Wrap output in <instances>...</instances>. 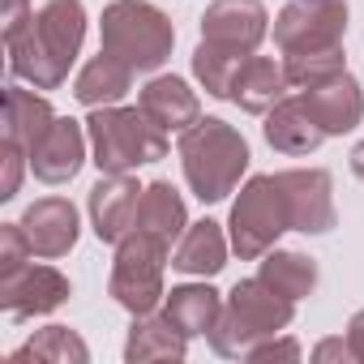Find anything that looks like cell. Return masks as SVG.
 I'll return each instance as SVG.
<instances>
[{
	"label": "cell",
	"mask_w": 364,
	"mask_h": 364,
	"mask_svg": "<svg viewBox=\"0 0 364 364\" xmlns=\"http://www.w3.org/2000/svg\"><path fill=\"white\" fill-rule=\"evenodd\" d=\"M296 95L304 99L313 120L326 129V137H343V133H351L364 120V90H360V82L347 69L326 77V82H317V86H309V90H296Z\"/></svg>",
	"instance_id": "9a60e30c"
},
{
	"label": "cell",
	"mask_w": 364,
	"mask_h": 364,
	"mask_svg": "<svg viewBox=\"0 0 364 364\" xmlns=\"http://www.w3.org/2000/svg\"><path fill=\"white\" fill-rule=\"evenodd\" d=\"M86 133H90V163L99 167V176H133L146 163L167 159L171 150V133H163L141 107H90L86 116Z\"/></svg>",
	"instance_id": "277c9868"
},
{
	"label": "cell",
	"mask_w": 364,
	"mask_h": 364,
	"mask_svg": "<svg viewBox=\"0 0 364 364\" xmlns=\"http://www.w3.org/2000/svg\"><path fill=\"white\" fill-rule=\"evenodd\" d=\"M180 171L185 185L193 189L198 202H223L228 193H236L240 176L249 171V141L236 124L219 120V116H202L189 133H180Z\"/></svg>",
	"instance_id": "7a4b0ae2"
},
{
	"label": "cell",
	"mask_w": 364,
	"mask_h": 364,
	"mask_svg": "<svg viewBox=\"0 0 364 364\" xmlns=\"http://www.w3.org/2000/svg\"><path fill=\"white\" fill-rule=\"evenodd\" d=\"M189 228V210H185V198L176 193L171 180H154V185L141 189V206H137V232L163 240L167 249L185 236Z\"/></svg>",
	"instance_id": "7402d4cb"
},
{
	"label": "cell",
	"mask_w": 364,
	"mask_h": 364,
	"mask_svg": "<svg viewBox=\"0 0 364 364\" xmlns=\"http://www.w3.org/2000/svg\"><path fill=\"white\" fill-rule=\"evenodd\" d=\"M86 39V5L82 0H48L35 9L31 26L5 43L9 48V73L35 90L65 86L77 52Z\"/></svg>",
	"instance_id": "6da1fadb"
},
{
	"label": "cell",
	"mask_w": 364,
	"mask_h": 364,
	"mask_svg": "<svg viewBox=\"0 0 364 364\" xmlns=\"http://www.w3.org/2000/svg\"><path fill=\"white\" fill-rule=\"evenodd\" d=\"M176 26L150 0H107L99 18V52L116 56L133 73H159L171 60Z\"/></svg>",
	"instance_id": "5b68a950"
},
{
	"label": "cell",
	"mask_w": 364,
	"mask_h": 364,
	"mask_svg": "<svg viewBox=\"0 0 364 364\" xmlns=\"http://www.w3.org/2000/svg\"><path fill=\"white\" fill-rule=\"evenodd\" d=\"M262 133H266L270 150H279V154H291V159H300V154H313V150L326 141V129L313 120V112L304 107V99H300V95H287V99H279V103L266 112V124H262Z\"/></svg>",
	"instance_id": "e0dca14e"
},
{
	"label": "cell",
	"mask_w": 364,
	"mask_h": 364,
	"mask_svg": "<svg viewBox=\"0 0 364 364\" xmlns=\"http://www.w3.org/2000/svg\"><path fill=\"white\" fill-rule=\"evenodd\" d=\"M167 262H171V249L163 240H154V236H146V232L133 228L116 245V262H112V274H107L112 300L124 313H133V317L154 313L163 304V296H167V287H163Z\"/></svg>",
	"instance_id": "8992f818"
},
{
	"label": "cell",
	"mask_w": 364,
	"mask_h": 364,
	"mask_svg": "<svg viewBox=\"0 0 364 364\" xmlns=\"http://www.w3.org/2000/svg\"><path fill=\"white\" fill-rule=\"evenodd\" d=\"M56 124V107L35 95V86H5V141L22 146L26 154L43 141V133Z\"/></svg>",
	"instance_id": "44dd1931"
},
{
	"label": "cell",
	"mask_w": 364,
	"mask_h": 364,
	"mask_svg": "<svg viewBox=\"0 0 364 364\" xmlns=\"http://www.w3.org/2000/svg\"><path fill=\"white\" fill-rule=\"evenodd\" d=\"M274 180L287 202L291 232H304V236L334 232L338 210H334V180L326 167H287V171H274Z\"/></svg>",
	"instance_id": "9c48e42d"
},
{
	"label": "cell",
	"mask_w": 364,
	"mask_h": 364,
	"mask_svg": "<svg viewBox=\"0 0 364 364\" xmlns=\"http://www.w3.org/2000/svg\"><path fill=\"white\" fill-rule=\"evenodd\" d=\"M31 257H35V249H31L22 223H0V283L22 274L31 266Z\"/></svg>",
	"instance_id": "f1b7e54d"
},
{
	"label": "cell",
	"mask_w": 364,
	"mask_h": 364,
	"mask_svg": "<svg viewBox=\"0 0 364 364\" xmlns=\"http://www.w3.org/2000/svg\"><path fill=\"white\" fill-rule=\"evenodd\" d=\"M35 18V5L31 0H5V43H14Z\"/></svg>",
	"instance_id": "1f68e13d"
},
{
	"label": "cell",
	"mask_w": 364,
	"mask_h": 364,
	"mask_svg": "<svg viewBox=\"0 0 364 364\" xmlns=\"http://www.w3.org/2000/svg\"><path fill=\"white\" fill-rule=\"evenodd\" d=\"M291 86H287V73H283V60L274 56H249L245 69L236 73V86H232V103L249 116H266L279 99H287Z\"/></svg>",
	"instance_id": "d6986e66"
},
{
	"label": "cell",
	"mask_w": 364,
	"mask_h": 364,
	"mask_svg": "<svg viewBox=\"0 0 364 364\" xmlns=\"http://www.w3.org/2000/svg\"><path fill=\"white\" fill-rule=\"evenodd\" d=\"M185 355H189V338L167 321V313H141V317H133L129 338H124V360L129 364L185 360Z\"/></svg>",
	"instance_id": "603a6c76"
},
{
	"label": "cell",
	"mask_w": 364,
	"mask_h": 364,
	"mask_svg": "<svg viewBox=\"0 0 364 364\" xmlns=\"http://www.w3.org/2000/svg\"><path fill=\"white\" fill-rule=\"evenodd\" d=\"M163 313L185 338H198V334L215 330V321L223 313V296L210 283H180L163 296Z\"/></svg>",
	"instance_id": "ffe728a7"
},
{
	"label": "cell",
	"mask_w": 364,
	"mask_h": 364,
	"mask_svg": "<svg viewBox=\"0 0 364 364\" xmlns=\"http://www.w3.org/2000/svg\"><path fill=\"white\" fill-rule=\"evenodd\" d=\"M228 249H232V236H223V223L202 219V223H189L185 236L176 240L171 266L180 274H193V279H215L228 266Z\"/></svg>",
	"instance_id": "ac0fdd59"
},
{
	"label": "cell",
	"mask_w": 364,
	"mask_h": 364,
	"mask_svg": "<svg viewBox=\"0 0 364 364\" xmlns=\"http://www.w3.org/2000/svg\"><path fill=\"white\" fill-rule=\"evenodd\" d=\"M257 274L287 300H304L317 291V262L309 253H296V249H270L266 257H257Z\"/></svg>",
	"instance_id": "d4e9b609"
},
{
	"label": "cell",
	"mask_w": 364,
	"mask_h": 364,
	"mask_svg": "<svg viewBox=\"0 0 364 364\" xmlns=\"http://www.w3.org/2000/svg\"><path fill=\"white\" fill-rule=\"evenodd\" d=\"M86 150H90L86 124L73 120V116H56V124L31 150V171H35V180H43V185H69L86 163Z\"/></svg>",
	"instance_id": "8fae6325"
},
{
	"label": "cell",
	"mask_w": 364,
	"mask_h": 364,
	"mask_svg": "<svg viewBox=\"0 0 364 364\" xmlns=\"http://www.w3.org/2000/svg\"><path fill=\"white\" fill-rule=\"evenodd\" d=\"M347 69V52L343 48H326V52H300V56H283V73L291 90H309L334 73Z\"/></svg>",
	"instance_id": "83f0119b"
},
{
	"label": "cell",
	"mask_w": 364,
	"mask_h": 364,
	"mask_svg": "<svg viewBox=\"0 0 364 364\" xmlns=\"http://www.w3.org/2000/svg\"><path fill=\"white\" fill-rule=\"evenodd\" d=\"M347 163H351V176H355V180H364V141H355V146H351V159H347Z\"/></svg>",
	"instance_id": "e575fe53"
},
{
	"label": "cell",
	"mask_w": 364,
	"mask_h": 364,
	"mask_svg": "<svg viewBox=\"0 0 364 364\" xmlns=\"http://www.w3.org/2000/svg\"><path fill=\"white\" fill-rule=\"evenodd\" d=\"M313 360H317V364H326V360L351 364V360H355V351H351V343H347V338H321V343L313 347Z\"/></svg>",
	"instance_id": "d6a6232c"
},
{
	"label": "cell",
	"mask_w": 364,
	"mask_h": 364,
	"mask_svg": "<svg viewBox=\"0 0 364 364\" xmlns=\"http://www.w3.org/2000/svg\"><path fill=\"white\" fill-rule=\"evenodd\" d=\"M228 232H232V253L240 262L266 257L279 245V236L291 232L287 202H283V189H279L274 176H249L240 185V198L232 202Z\"/></svg>",
	"instance_id": "52a82bcc"
},
{
	"label": "cell",
	"mask_w": 364,
	"mask_h": 364,
	"mask_svg": "<svg viewBox=\"0 0 364 364\" xmlns=\"http://www.w3.org/2000/svg\"><path fill=\"white\" fill-rule=\"evenodd\" d=\"M245 360H253V364H270V360H300V343L296 338H279V334H270L266 343H257Z\"/></svg>",
	"instance_id": "4dcf8cb0"
},
{
	"label": "cell",
	"mask_w": 364,
	"mask_h": 364,
	"mask_svg": "<svg viewBox=\"0 0 364 364\" xmlns=\"http://www.w3.org/2000/svg\"><path fill=\"white\" fill-rule=\"evenodd\" d=\"M137 206H141V185L133 176H99L90 189V228L103 245H120L137 228Z\"/></svg>",
	"instance_id": "4fadbf2b"
},
{
	"label": "cell",
	"mask_w": 364,
	"mask_h": 364,
	"mask_svg": "<svg viewBox=\"0 0 364 364\" xmlns=\"http://www.w3.org/2000/svg\"><path fill=\"white\" fill-rule=\"evenodd\" d=\"M129 90H133V69L120 65V60L107 56V52H99L95 60H86L82 73L73 77V99H77L82 107H112V103H120Z\"/></svg>",
	"instance_id": "cb8c5ba5"
},
{
	"label": "cell",
	"mask_w": 364,
	"mask_h": 364,
	"mask_svg": "<svg viewBox=\"0 0 364 364\" xmlns=\"http://www.w3.org/2000/svg\"><path fill=\"white\" fill-rule=\"evenodd\" d=\"M18 223H22V232H26L35 257H43V262L65 257V253L77 245V232H82L77 206H73L69 198H39V202L26 206V215H22Z\"/></svg>",
	"instance_id": "5bb4252c"
},
{
	"label": "cell",
	"mask_w": 364,
	"mask_h": 364,
	"mask_svg": "<svg viewBox=\"0 0 364 364\" xmlns=\"http://www.w3.org/2000/svg\"><path fill=\"white\" fill-rule=\"evenodd\" d=\"M245 60L249 56H240V52H228V48H219V43H198V52H193V77L202 82V90L210 95V99H232V86H236V73L245 69Z\"/></svg>",
	"instance_id": "484cf974"
},
{
	"label": "cell",
	"mask_w": 364,
	"mask_h": 364,
	"mask_svg": "<svg viewBox=\"0 0 364 364\" xmlns=\"http://www.w3.org/2000/svg\"><path fill=\"white\" fill-rule=\"evenodd\" d=\"M347 343H351V351H355V364H364V309L351 313V321H347Z\"/></svg>",
	"instance_id": "836d02e7"
},
{
	"label": "cell",
	"mask_w": 364,
	"mask_h": 364,
	"mask_svg": "<svg viewBox=\"0 0 364 364\" xmlns=\"http://www.w3.org/2000/svg\"><path fill=\"white\" fill-rule=\"evenodd\" d=\"M9 360H52V364H86L90 360V347L82 343L77 330L69 326H43L39 334H31Z\"/></svg>",
	"instance_id": "4316f807"
},
{
	"label": "cell",
	"mask_w": 364,
	"mask_h": 364,
	"mask_svg": "<svg viewBox=\"0 0 364 364\" xmlns=\"http://www.w3.org/2000/svg\"><path fill=\"white\" fill-rule=\"evenodd\" d=\"M291 317H296V300L279 296L262 274H253V279H240L228 291L223 313H219V321H215V330L206 338H210L215 355L240 360L257 343H266L270 334H283L291 326Z\"/></svg>",
	"instance_id": "3957f363"
},
{
	"label": "cell",
	"mask_w": 364,
	"mask_h": 364,
	"mask_svg": "<svg viewBox=\"0 0 364 364\" xmlns=\"http://www.w3.org/2000/svg\"><path fill=\"white\" fill-rule=\"evenodd\" d=\"M73 296V283L56 266H26L22 274L0 283V309L9 317H48Z\"/></svg>",
	"instance_id": "7c38bea8"
},
{
	"label": "cell",
	"mask_w": 364,
	"mask_h": 364,
	"mask_svg": "<svg viewBox=\"0 0 364 364\" xmlns=\"http://www.w3.org/2000/svg\"><path fill=\"white\" fill-rule=\"evenodd\" d=\"M347 0H287L274 14V48L283 56L343 48Z\"/></svg>",
	"instance_id": "ba28073f"
},
{
	"label": "cell",
	"mask_w": 364,
	"mask_h": 364,
	"mask_svg": "<svg viewBox=\"0 0 364 364\" xmlns=\"http://www.w3.org/2000/svg\"><path fill=\"white\" fill-rule=\"evenodd\" d=\"M137 107H141L163 133H189V129L202 120L198 90H189V82L176 77V73L150 77V82L137 90Z\"/></svg>",
	"instance_id": "2e32d148"
},
{
	"label": "cell",
	"mask_w": 364,
	"mask_h": 364,
	"mask_svg": "<svg viewBox=\"0 0 364 364\" xmlns=\"http://www.w3.org/2000/svg\"><path fill=\"white\" fill-rule=\"evenodd\" d=\"M270 35V14L262 0H210L202 14V39L228 52L253 56Z\"/></svg>",
	"instance_id": "30bf717a"
},
{
	"label": "cell",
	"mask_w": 364,
	"mask_h": 364,
	"mask_svg": "<svg viewBox=\"0 0 364 364\" xmlns=\"http://www.w3.org/2000/svg\"><path fill=\"white\" fill-rule=\"evenodd\" d=\"M0 163H5V176H0V202H14L18 189H22V171L31 167V154L14 141L0 146Z\"/></svg>",
	"instance_id": "f546056e"
}]
</instances>
